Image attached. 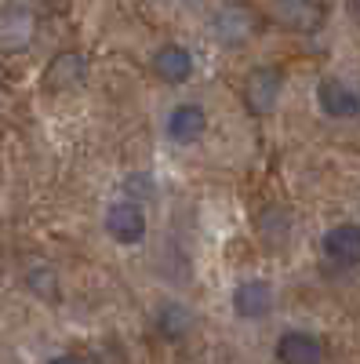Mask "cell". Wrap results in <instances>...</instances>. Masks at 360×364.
Masks as SVG:
<instances>
[{"label":"cell","mask_w":360,"mask_h":364,"mask_svg":"<svg viewBox=\"0 0 360 364\" xmlns=\"http://www.w3.org/2000/svg\"><path fill=\"white\" fill-rule=\"evenodd\" d=\"M128 190H131V193H153V182L142 178V175H131V178H128Z\"/></svg>","instance_id":"5bb4252c"},{"label":"cell","mask_w":360,"mask_h":364,"mask_svg":"<svg viewBox=\"0 0 360 364\" xmlns=\"http://www.w3.org/2000/svg\"><path fill=\"white\" fill-rule=\"evenodd\" d=\"M317 106L324 117H332V120H349L360 113V95L339 77H324L317 84Z\"/></svg>","instance_id":"3957f363"},{"label":"cell","mask_w":360,"mask_h":364,"mask_svg":"<svg viewBox=\"0 0 360 364\" xmlns=\"http://www.w3.org/2000/svg\"><path fill=\"white\" fill-rule=\"evenodd\" d=\"M280 87H284V77L277 66H255L248 77H244V87H240V99H244L248 113L262 117L277 106L280 99Z\"/></svg>","instance_id":"6da1fadb"},{"label":"cell","mask_w":360,"mask_h":364,"mask_svg":"<svg viewBox=\"0 0 360 364\" xmlns=\"http://www.w3.org/2000/svg\"><path fill=\"white\" fill-rule=\"evenodd\" d=\"M277 360L280 364H320L324 360V350H320V339L313 331H284L277 339Z\"/></svg>","instance_id":"ba28073f"},{"label":"cell","mask_w":360,"mask_h":364,"mask_svg":"<svg viewBox=\"0 0 360 364\" xmlns=\"http://www.w3.org/2000/svg\"><path fill=\"white\" fill-rule=\"evenodd\" d=\"M233 314L240 317V321H262L269 310H273V284L269 281H258V277H251V281H240L236 288H233Z\"/></svg>","instance_id":"277c9868"},{"label":"cell","mask_w":360,"mask_h":364,"mask_svg":"<svg viewBox=\"0 0 360 364\" xmlns=\"http://www.w3.org/2000/svg\"><path fill=\"white\" fill-rule=\"evenodd\" d=\"M324 255L332 259L335 266H356L360 262V226L356 223H339L324 233L320 240Z\"/></svg>","instance_id":"8992f818"},{"label":"cell","mask_w":360,"mask_h":364,"mask_svg":"<svg viewBox=\"0 0 360 364\" xmlns=\"http://www.w3.org/2000/svg\"><path fill=\"white\" fill-rule=\"evenodd\" d=\"M153 324H157V331L164 339H182L186 331H190V324H193V317H190V310L182 306V302H164V306L157 310V317H153Z\"/></svg>","instance_id":"8fae6325"},{"label":"cell","mask_w":360,"mask_h":364,"mask_svg":"<svg viewBox=\"0 0 360 364\" xmlns=\"http://www.w3.org/2000/svg\"><path fill=\"white\" fill-rule=\"evenodd\" d=\"M207 132V109L200 102H178L168 113V135L175 142H197Z\"/></svg>","instance_id":"9c48e42d"},{"label":"cell","mask_w":360,"mask_h":364,"mask_svg":"<svg viewBox=\"0 0 360 364\" xmlns=\"http://www.w3.org/2000/svg\"><path fill=\"white\" fill-rule=\"evenodd\" d=\"M48 364H84L80 357H73V353H58V357H51Z\"/></svg>","instance_id":"9a60e30c"},{"label":"cell","mask_w":360,"mask_h":364,"mask_svg":"<svg viewBox=\"0 0 360 364\" xmlns=\"http://www.w3.org/2000/svg\"><path fill=\"white\" fill-rule=\"evenodd\" d=\"M106 233L116 245H138L146 237V211L131 200H116L106 208Z\"/></svg>","instance_id":"7a4b0ae2"},{"label":"cell","mask_w":360,"mask_h":364,"mask_svg":"<svg viewBox=\"0 0 360 364\" xmlns=\"http://www.w3.org/2000/svg\"><path fill=\"white\" fill-rule=\"evenodd\" d=\"M37 18L29 8H0V51H22L29 41H33Z\"/></svg>","instance_id":"5b68a950"},{"label":"cell","mask_w":360,"mask_h":364,"mask_svg":"<svg viewBox=\"0 0 360 364\" xmlns=\"http://www.w3.org/2000/svg\"><path fill=\"white\" fill-rule=\"evenodd\" d=\"M219 37L226 44H244L251 37V15H248V8H222V15H219Z\"/></svg>","instance_id":"7c38bea8"},{"label":"cell","mask_w":360,"mask_h":364,"mask_svg":"<svg viewBox=\"0 0 360 364\" xmlns=\"http://www.w3.org/2000/svg\"><path fill=\"white\" fill-rule=\"evenodd\" d=\"M277 15L291 29H317L320 18H324V8L320 4H306V0H295V4H277Z\"/></svg>","instance_id":"4fadbf2b"},{"label":"cell","mask_w":360,"mask_h":364,"mask_svg":"<svg viewBox=\"0 0 360 364\" xmlns=\"http://www.w3.org/2000/svg\"><path fill=\"white\" fill-rule=\"evenodd\" d=\"M84 77H87V63H84V55H77V51L55 55L48 63V70H44V84L51 91H70V87L84 84Z\"/></svg>","instance_id":"30bf717a"},{"label":"cell","mask_w":360,"mask_h":364,"mask_svg":"<svg viewBox=\"0 0 360 364\" xmlns=\"http://www.w3.org/2000/svg\"><path fill=\"white\" fill-rule=\"evenodd\" d=\"M193 51L186 44H160L153 55V73L164 84H186L193 77Z\"/></svg>","instance_id":"52a82bcc"}]
</instances>
